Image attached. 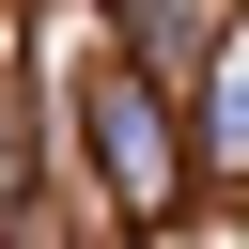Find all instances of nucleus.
Masks as SVG:
<instances>
[{"label": "nucleus", "mask_w": 249, "mask_h": 249, "mask_svg": "<svg viewBox=\"0 0 249 249\" xmlns=\"http://www.w3.org/2000/svg\"><path fill=\"white\" fill-rule=\"evenodd\" d=\"M62 124H78V187L109 233H171L187 218V109L156 78L109 62V31H62Z\"/></svg>", "instance_id": "f257e3e1"}, {"label": "nucleus", "mask_w": 249, "mask_h": 249, "mask_svg": "<svg viewBox=\"0 0 249 249\" xmlns=\"http://www.w3.org/2000/svg\"><path fill=\"white\" fill-rule=\"evenodd\" d=\"M187 187H249V16L218 31L202 93H187Z\"/></svg>", "instance_id": "f03ea898"}]
</instances>
